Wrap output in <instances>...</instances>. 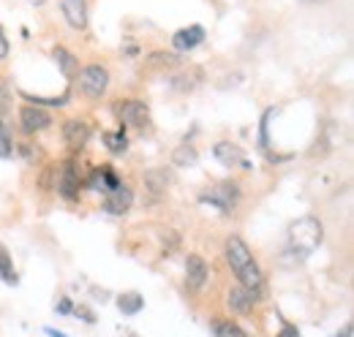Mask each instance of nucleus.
Wrapping results in <instances>:
<instances>
[{"mask_svg":"<svg viewBox=\"0 0 354 337\" xmlns=\"http://www.w3.org/2000/svg\"><path fill=\"white\" fill-rule=\"evenodd\" d=\"M223 253H226V261H229L232 272L237 275V283H240L243 289H248L251 294L262 296L265 275H262L259 264L254 261V253L248 251V245H245L240 237H229L226 245H223Z\"/></svg>","mask_w":354,"mask_h":337,"instance_id":"nucleus-1","label":"nucleus"},{"mask_svg":"<svg viewBox=\"0 0 354 337\" xmlns=\"http://www.w3.org/2000/svg\"><path fill=\"white\" fill-rule=\"evenodd\" d=\"M324 240V226L319 218L306 215V218H297L292 226H289V253L300 261V258H308L310 253L316 251Z\"/></svg>","mask_w":354,"mask_h":337,"instance_id":"nucleus-2","label":"nucleus"},{"mask_svg":"<svg viewBox=\"0 0 354 337\" xmlns=\"http://www.w3.org/2000/svg\"><path fill=\"white\" fill-rule=\"evenodd\" d=\"M77 79H80L82 95L95 101V98H101V95L106 93V87H109V71H106L104 66L93 63V66H85V68L77 74Z\"/></svg>","mask_w":354,"mask_h":337,"instance_id":"nucleus-3","label":"nucleus"},{"mask_svg":"<svg viewBox=\"0 0 354 337\" xmlns=\"http://www.w3.org/2000/svg\"><path fill=\"white\" fill-rule=\"evenodd\" d=\"M237 196H240V191H237V185H234V182H218L216 188H210L207 193H202V196H199V202L213 204V207H218L221 212H229V210H234Z\"/></svg>","mask_w":354,"mask_h":337,"instance_id":"nucleus-4","label":"nucleus"},{"mask_svg":"<svg viewBox=\"0 0 354 337\" xmlns=\"http://www.w3.org/2000/svg\"><path fill=\"white\" fill-rule=\"evenodd\" d=\"M118 117H120V123L123 126H131V128H145L150 123V106L145 104V101H123V104H118Z\"/></svg>","mask_w":354,"mask_h":337,"instance_id":"nucleus-5","label":"nucleus"},{"mask_svg":"<svg viewBox=\"0 0 354 337\" xmlns=\"http://www.w3.org/2000/svg\"><path fill=\"white\" fill-rule=\"evenodd\" d=\"M207 275H210L207 261L196 253L188 256V261H185V286H188V291H202L205 283H207Z\"/></svg>","mask_w":354,"mask_h":337,"instance_id":"nucleus-6","label":"nucleus"},{"mask_svg":"<svg viewBox=\"0 0 354 337\" xmlns=\"http://www.w3.org/2000/svg\"><path fill=\"white\" fill-rule=\"evenodd\" d=\"M19 123H22V128H25L28 133H39V131H44V128L52 126V117H49V112H46L44 106L25 104V106L19 109Z\"/></svg>","mask_w":354,"mask_h":337,"instance_id":"nucleus-7","label":"nucleus"},{"mask_svg":"<svg viewBox=\"0 0 354 337\" xmlns=\"http://www.w3.org/2000/svg\"><path fill=\"white\" fill-rule=\"evenodd\" d=\"M60 11L74 30L88 28V0H60Z\"/></svg>","mask_w":354,"mask_h":337,"instance_id":"nucleus-8","label":"nucleus"},{"mask_svg":"<svg viewBox=\"0 0 354 337\" xmlns=\"http://www.w3.org/2000/svg\"><path fill=\"white\" fill-rule=\"evenodd\" d=\"M213 155H216V161L223 164V166H245V168L251 166L248 158H245V150L237 147V144H232V142H218L213 147Z\"/></svg>","mask_w":354,"mask_h":337,"instance_id":"nucleus-9","label":"nucleus"},{"mask_svg":"<svg viewBox=\"0 0 354 337\" xmlns=\"http://www.w3.org/2000/svg\"><path fill=\"white\" fill-rule=\"evenodd\" d=\"M257 302H259V296L251 294V291H248V289H243V286H234V289H229V294H226V305H229V307H232V313H237V316L251 313Z\"/></svg>","mask_w":354,"mask_h":337,"instance_id":"nucleus-10","label":"nucleus"},{"mask_svg":"<svg viewBox=\"0 0 354 337\" xmlns=\"http://www.w3.org/2000/svg\"><path fill=\"white\" fill-rule=\"evenodd\" d=\"M57 191H60V196H63V199H68V202H74V199L80 196V174H77L74 161L63 164L60 180H57Z\"/></svg>","mask_w":354,"mask_h":337,"instance_id":"nucleus-11","label":"nucleus"},{"mask_svg":"<svg viewBox=\"0 0 354 337\" xmlns=\"http://www.w3.org/2000/svg\"><path fill=\"white\" fill-rule=\"evenodd\" d=\"M63 139H66V144L71 150H82L90 139V126L85 120H68L63 126Z\"/></svg>","mask_w":354,"mask_h":337,"instance_id":"nucleus-12","label":"nucleus"},{"mask_svg":"<svg viewBox=\"0 0 354 337\" xmlns=\"http://www.w3.org/2000/svg\"><path fill=\"white\" fill-rule=\"evenodd\" d=\"M133 204V193L129 188H118V191H109V196H106V202H104V210L109 212V215H126V212L131 210Z\"/></svg>","mask_w":354,"mask_h":337,"instance_id":"nucleus-13","label":"nucleus"},{"mask_svg":"<svg viewBox=\"0 0 354 337\" xmlns=\"http://www.w3.org/2000/svg\"><path fill=\"white\" fill-rule=\"evenodd\" d=\"M202 41H205V28H202V25L183 28V30H177L175 36H172V44H175L177 52H188V49L199 46Z\"/></svg>","mask_w":354,"mask_h":337,"instance_id":"nucleus-14","label":"nucleus"},{"mask_svg":"<svg viewBox=\"0 0 354 337\" xmlns=\"http://www.w3.org/2000/svg\"><path fill=\"white\" fill-rule=\"evenodd\" d=\"M52 57H55V63L60 66L63 77L74 79V77L80 74V63H77V57H74V55H71L66 46H55V49H52Z\"/></svg>","mask_w":354,"mask_h":337,"instance_id":"nucleus-15","label":"nucleus"},{"mask_svg":"<svg viewBox=\"0 0 354 337\" xmlns=\"http://www.w3.org/2000/svg\"><path fill=\"white\" fill-rule=\"evenodd\" d=\"M169 182H172V177H169L164 168H153V171H147V174H145V185H147V191H150L153 196L167 193Z\"/></svg>","mask_w":354,"mask_h":337,"instance_id":"nucleus-16","label":"nucleus"},{"mask_svg":"<svg viewBox=\"0 0 354 337\" xmlns=\"http://www.w3.org/2000/svg\"><path fill=\"white\" fill-rule=\"evenodd\" d=\"M196 161H199V153H196V147L194 144H180L175 153H172V164L175 166H196Z\"/></svg>","mask_w":354,"mask_h":337,"instance_id":"nucleus-17","label":"nucleus"},{"mask_svg":"<svg viewBox=\"0 0 354 337\" xmlns=\"http://www.w3.org/2000/svg\"><path fill=\"white\" fill-rule=\"evenodd\" d=\"M104 144H106V150H109L112 155H120V153H126V147H129V139H126V131H123V126L118 128V131H109V133H104Z\"/></svg>","mask_w":354,"mask_h":337,"instance_id":"nucleus-18","label":"nucleus"},{"mask_svg":"<svg viewBox=\"0 0 354 337\" xmlns=\"http://www.w3.org/2000/svg\"><path fill=\"white\" fill-rule=\"evenodd\" d=\"M118 307H120L123 316H136L145 307V299L136 294V291H126V294L118 296Z\"/></svg>","mask_w":354,"mask_h":337,"instance_id":"nucleus-19","label":"nucleus"},{"mask_svg":"<svg viewBox=\"0 0 354 337\" xmlns=\"http://www.w3.org/2000/svg\"><path fill=\"white\" fill-rule=\"evenodd\" d=\"M0 280L3 283H8V286H17V272H14V261H11V256L8 251L0 245Z\"/></svg>","mask_w":354,"mask_h":337,"instance_id":"nucleus-20","label":"nucleus"},{"mask_svg":"<svg viewBox=\"0 0 354 337\" xmlns=\"http://www.w3.org/2000/svg\"><path fill=\"white\" fill-rule=\"evenodd\" d=\"M147 66L150 68H172V66H177V55H172V52H153L147 57Z\"/></svg>","mask_w":354,"mask_h":337,"instance_id":"nucleus-21","label":"nucleus"},{"mask_svg":"<svg viewBox=\"0 0 354 337\" xmlns=\"http://www.w3.org/2000/svg\"><path fill=\"white\" fill-rule=\"evenodd\" d=\"M213 335L216 337H248L234 321H216V324H213Z\"/></svg>","mask_w":354,"mask_h":337,"instance_id":"nucleus-22","label":"nucleus"},{"mask_svg":"<svg viewBox=\"0 0 354 337\" xmlns=\"http://www.w3.org/2000/svg\"><path fill=\"white\" fill-rule=\"evenodd\" d=\"M11 155H14V139H11L8 126L0 120V158L6 161V158H11Z\"/></svg>","mask_w":354,"mask_h":337,"instance_id":"nucleus-23","label":"nucleus"},{"mask_svg":"<svg viewBox=\"0 0 354 337\" xmlns=\"http://www.w3.org/2000/svg\"><path fill=\"white\" fill-rule=\"evenodd\" d=\"M101 177H104V191H118L123 182L115 177V171L112 168H101Z\"/></svg>","mask_w":354,"mask_h":337,"instance_id":"nucleus-24","label":"nucleus"},{"mask_svg":"<svg viewBox=\"0 0 354 337\" xmlns=\"http://www.w3.org/2000/svg\"><path fill=\"white\" fill-rule=\"evenodd\" d=\"M85 185H88L90 191H104V177H101V168L90 171V177L85 180Z\"/></svg>","mask_w":354,"mask_h":337,"instance_id":"nucleus-25","label":"nucleus"},{"mask_svg":"<svg viewBox=\"0 0 354 337\" xmlns=\"http://www.w3.org/2000/svg\"><path fill=\"white\" fill-rule=\"evenodd\" d=\"M55 310L57 313H63V316H68V313H74V305H71V299H60V302H55Z\"/></svg>","mask_w":354,"mask_h":337,"instance_id":"nucleus-26","label":"nucleus"},{"mask_svg":"<svg viewBox=\"0 0 354 337\" xmlns=\"http://www.w3.org/2000/svg\"><path fill=\"white\" fill-rule=\"evenodd\" d=\"M275 337H300V329H297V327H292V324H283V327H281V332H278Z\"/></svg>","mask_w":354,"mask_h":337,"instance_id":"nucleus-27","label":"nucleus"},{"mask_svg":"<svg viewBox=\"0 0 354 337\" xmlns=\"http://www.w3.org/2000/svg\"><path fill=\"white\" fill-rule=\"evenodd\" d=\"M6 57H8V39H6L3 25H0V60H6Z\"/></svg>","mask_w":354,"mask_h":337,"instance_id":"nucleus-28","label":"nucleus"},{"mask_svg":"<svg viewBox=\"0 0 354 337\" xmlns=\"http://www.w3.org/2000/svg\"><path fill=\"white\" fill-rule=\"evenodd\" d=\"M74 313H77L82 321H88V324H95V318H93V313H90L88 307H74Z\"/></svg>","mask_w":354,"mask_h":337,"instance_id":"nucleus-29","label":"nucleus"},{"mask_svg":"<svg viewBox=\"0 0 354 337\" xmlns=\"http://www.w3.org/2000/svg\"><path fill=\"white\" fill-rule=\"evenodd\" d=\"M352 335H354L352 324H346V327H344V329H341V332H338L335 337H352Z\"/></svg>","mask_w":354,"mask_h":337,"instance_id":"nucleus-30","label":"nucleus"},{"mask_svg":"<svg viewBox=\"0 0 354 337\" xmlns=\"http://www.w3.org/2000/svg\"><path fill=\"white\" fill-rule=\"evenodd\" d=\"M46 335L49 337H68L66 332H57V329H52V327H46Z\"/></svg>","mask_w":354,"mask_h":337,"instance_id":"nucleus-31","label":"nucleus"},{"mask_svg":"<svg viewBox=\"0 0 354 337\" xmlns=\"http://www.w3.org/2000/svg\"><path fill=\"white\" fill-rule=\"evenodd\" d=\"M28 3H33V6H44L46 0H28Z\"/></svg>","mask_w":354,"mask_h":337,"instance_id":"nucleus-32","label":"nucleus"},{"mask_svg":"<svg viewBox=\"0 0 354 337\" xmlns=\"http://www.w3.org/2000/svg\"><path fill=\"white\" fill-rule=\"evenodd\" d=\"M303 3H313L316 6V3H327V0H303Z\"/></svg>","mask_w":354,"mask_h":337,"instance_id":"nucleus-33","label":"nucleus"},{"mask_svg":"<svg viewBox=\"0 0 354 337\" xmlns=\"http://www.w3.org/2000/svg\"><path fill=\"white\" fill-rule=\"evenodd\" d=\"M131 337H133V335H131Z\"/></svg>","mask_w":354,"mask_h":337,"instance_id":"nucleus-34","label":"nucleus"}]
</instances>
